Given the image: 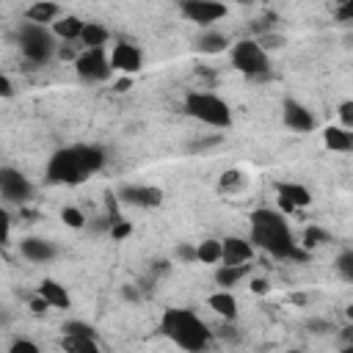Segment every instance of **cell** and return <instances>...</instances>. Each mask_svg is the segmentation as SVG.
I'll use <instances>...</instances> for the list:
<instances>
[{"label": "cell", "instance_id": "cell-19", "mask_svg": "<svg viewBox=\"0 0 353 353\" xmlns=\"http://www.w3.org/2000/svg\"><path fill=\"white\" fill-rule=\"evenodd\" d=\"M108 39H110V33H108L105 25H99V22H83V30H80V39L77 41H83L85 47H105Z\"/></svg>", "mask_w": 353, "mask_h": 353}, {"label": "cell", "instance_id": "cell-12", "mask_svg": "<svg viewBox=\"0 0 353 353\" xmlns=\"http://www.w3.org/2000/svg\"><path fill=\"white\" fill-rule=\"evenodd\" d=\"M284 124L292 127L295 132H312L314 130V116L306 105L295 99H284Z\"/></svg>", "mask_w": 353, "mask_h": 353}, {"label": "cell", "instance_id": "cell-33", "mask_svg": "<svg viewBox=\"0 0 353 353\" xmlns=\"http://www.w3.org/2000/svg\"><path fill=\"white\" fill-rule=\"evenodd\" d=\"M339 119H342V127H345V130L353 127V102H350V99L339 105Z\"/></svg>", "mask_w": 353, "mask_h": 353}, {"label": "cell", "instance_id": "cell-17", "mask_svg": "<svg viewBox=\"0 0 353 353\" xmlns=\"http://www.w3.org/2000/svg\"><path fill=\"white\" fill-rule=\"evenodd\" d=\"M279 199L290 201L295 210L312 204V193H309L303 185H298V182H281V185H279Z\"/></svg>", "mask_w": 353, "mask_h": 353}, {"label": "cell", "instance_id": "cell-24", "mask_svg": "<svg viewBox=\"0 0 353 353\" xmlns=\"http://www.w3.org/2000/svg\"><path fill=\"white\" fill-rule=\"evenodd\" d=\"M226 44H229V39L223 36V33H218V30H210V33H204L201 39H199V52H207V55H215V52H223L226 50Z\"/></svg>", "mask_w": 353, "mask_h": 353}, {"label": "cell", "instance_id": "cell-13", "mask_svg": "<svg viewBox=\"0 0 353 353\" xmlns=\"http://www.w3.org/2000/svg\"><path fill=\"white\" fill-rule=\"evenodd\" d=\"M254 256V245L243 237H226L221 240V262L226 265H240V262H248Z\"/></svg>", "mask_w": 353, "mask_h": 353}, {"label": "cell", "instance_id": "cell-2", "mask_svg": "<svg viewBox=\"0 0 353 353\" xmlns=\"http://www.w3.org/2000/svg\"><path fill=\"white\" fill-rule=\"evenodd\" d=\"M251 243L265 248L276 259H306V251L298 248L287 218L276 210H254L251 212Z\"/></svg>", "mask_w": 353, "mask_h": 353}, {"label": "cell", "instance_id": "cell-25", "mask_svg": "<svg viewBox=\"0 0 353 353\" xmlns=\"http://www.w3.org/2000/svg\"><path fill=\"white\" fill-rule=\"evenodd\" d=\"M196 262H207V265L221 262V240H201L196 245Z\"/></svg>", "mask_w": 353, "mask_h": 353}, {"label": "cell", "instance_id": "cell-38", "mask_svg": "<svg viewBox=\"0 0 353 353\" xmlns=\"http://www.w3.org/2000/svg\"><path fill=\"white\" fill-rule=\"evenodd\" d=\"M8 229H11V218H8V212L0 207V245H3L6 237H8Z\"/></svg>", "mask_w": 353, "mask_h": 353}, {"label": "cell", "instance_id": "cell-44", "mask_svg": "<svg viewBox=\"0 0 353 353\" xmlns=\"http://www.w3.org/2000/svg\"><path fill=\"white\" fill-rule=\"evenodd\" d=\"M334 3H336V6H342V3H347V0H334Z\"/></svg>", "mask_w": 353, "mask_h": 353}, {"label": "cell", "instance_id": "cell-15", "mask_svg": "<svg viewBox=\"0 0 353 353\" xmlns=\"http://www.w3.org/2000/svg\"><path fill=\"white\" fill-rule=\"evenodd\" d=\"M39 295H41L50 306H55V309H69V292H66V287L58 284L55 279H44V281L39 284Z\"/></svg>", "mask_w": 353, "mask_h": 353}, {"label": "cell", "instance_id": "cell-6", "mask_svg": "<svg viewBox=\"0 0 353 353\" xmlns=\"http://www.w3.org/2000/svg\"><path fill=\"white\" fill-rule=\"evenodd\" d=\"M232 66L240 69L245 77H265L270 69V58L254 39H243L232 47Z\"/></svg>", "mask_w": 353, "mask_h": 353}, {"label": "cell", "instance_id": "cell-5", "mask_svg": "<svg viewBox=\"0 0 353 353\" xmlns=\"http://www.w3.org/2000/svg\"><path fill=\"white\" fill-rule=\"evenodd\" d=\"M17 39H19L22 55H25L30 63H47V61L52 58L55 47H58L55 39H52V33H50L44 25H39V22H22Z\"/></svg>", "mask_w": 353, "mask_h": 353}, {"label": "cell", "instance_id": "cell-42", "mask_svg": "<svg viewBox=\"0 0 353 353\" xmlns=\"http://www.w3.org/2000/svg\"><path fill=\"white\" fill-rule=\"evenodd\" d=\"M130 85H132V80H130V74H127L124 80H119V83H113V91H119V94H121V91H127Z\"/></svg>", "mask_w": 353, "mask_h": 353}, {"label": "cell", "instance_id": "cell-1", "mask_svg": "<svg viewBox=\"0 0 353 353\" xmlns=\"http://www.w3.org/2000/svg\"><path fill=\"white\" fill-rule=\"evenodd\" d=\"M105 165V149L94 143H74L58 149L47 163V182L52 185H77L85 176L97 174Z\"/></svg>", "mask_w": 353, "mask_h": 353}, {"label": "cell", "instance_id": "cell-16", "mask_svg": "<svg viewBox=\"0 0 353 353\" xmlns=\"http://www.w3.org/2000/svg\"><path fill=\"white\" fill-rule=\"evenodd\" d=\"M58 17H61V8H58L55 3H50V0H39V3H33V6L25 11V19H28V22H39V25L55 22Z\"/></svg>", "mask_w": 353, "mask_h": 353}, {"label": "cell", "instance_id": "cell-4", "mask_svg": "<svg viewBox=\"0 0 353 353\" xmlns=\"http://www.w3.org/2000/svg\"><path fill=\"white\" fill-rule=\"evenodd\" d=\"M185 113L190 119H199L210 127H218V130H226L232 124V110L229 105L215 97V94H207V91H190L185 97Z\"/></svg>", "mask_w": 353, "mask_h": 353}, {"label": "cell", "instance_id": "cell-28", "mask_svg": "<svg viewBox=\"0 0 353 353\" xmlns=\"http://www.w3.org/2000/svg\"><path fill=\"white\" fill-rule=\"evenodd\" d=\"M243 185H245V179H243L240 171H226V174H221V182H218V188H221L223 193L237 190V188H243Z\"/></svg>", "mask_w": 353, "mask_h": 353}, {"label": "cell", "instance_id": "cell-22", "mask_svg": "<svg viewBox=\"0 0 353 353\" xmlns=\"http://www.w3.org/2000/svg\"><path fill=\"white\" fill-rule=\"evenodd\" d=\"M248 273V262H240V265H221L218 270H215V281L221 284V287H232V284H237L243 276Z\"/></svg>", "mask_w": 353, "mask_h": 353}, {"label": "cell", "instance_id": "cell-32", "mask_svg": "<svg viewBox=\"0 0 353 353\" xmlns=\"http://www.w3.org/2000/svg\"><path fill=\"white\" fill-rule=\"evenodd\" d=\"M256 44H259L265 52H268V50H279V47L284 44V36H279V33H265V36H262Z\"/></svg>", "mask_w": 353, "mask_h": 353}, {"label": "cell", "instance_id": "cell-29", "mask_svg": "<svg viewBox=\"0 0 353 353\" xmlns=\"http://www.w3.org/2000/svg\"><path fill=\"white\" fill-rule=\"evenodd\" d=\"M63 334H77V336H97V331L83 323V320H66L63 323Z\"/></svg>", "mask_w": 353, "mask_h": 353}, {"label": "cell", "instance_id": "cell-18", "mask_svg": "<svg viewBox=\"0 0 353 353\" xmlns=\"http://www.w3.org/2000/svg\"><path fill=\"white\" fill-rule=\"evenodd\" d=\"M207 303H210L212 312H218V314L226 317V320H234V314H237V301H234V295L226 292V290L212 292V295L207 298Z\"/></svg>", "mask_w": 353, "mask_h": 353}, {"label": "cell", "instance_id": "cell-14", "mask_svg": "<svg viewBox=\"0 0 353 353\" xmlns=\"http://www.w3.org/2000/svg\"><path fill=\"white\" fill-rule=\"evenodd\" d=\"M19 251H22V256L30 259V262H50V259L58 254L55 243H50V240H44V237H25V240L19 243Z\"/></svg>", "mask_w": 353, "mask_h": 353}, {"label": "cell", "instance_id": "cell-40", "mask_svg": "<svg viewBox=\"0 0 353 353\" xmlns=\"http://www.w3.org/2000/svg\"><path fill=\"white\" fill-rule=\"evenodd\" d=\"M0 97H14V83L6 74H0Z\"/></svg>", "mask_w": 353, "mask_h": 353}, {"label": "cell", "instance_id": "cell-20", "mask_svg": "<svg viewBox=\"0 0 353 353\" xmlns=\"http://www.w3.org/2000/svg\"><path fill=\"white\" fill-rule=\"evenodd\" d=\"M323 138H325V146L334 152H350L353 149V135L345 127H325Z\"/></svg>", "mask_w": 353, "mask_h": 353}, {"label": "cell", "instance_id": "cell-3", "mask_svg": "<svg viewBox=\"0 0 353 353\" xmlns=\"http://www.w3.org/2000/svg\"><path fill=\"white\" fill-rule=\"evenodd\" d=\"M160 331L182 350H204L210 345V328L190 309H165L160 320Z\"/></svg>", "mask_w": 353, "mask_h": 353}, {"label": "cell", "instance_id": "cell-36", "mask_svg": "<svg viewBox=\"0 0 353 353\" xmlns=\"http://www.w3.org/2000/svg\"><path fill=\"white\" fill-rule=\"evenodd\" d=\"M336 19H339V22H350V19H353V0H347V3H342V6L336 8Z\"/></svg>", "mask_w": 353, "mask_h": 353}, {"label": "cell", "instance_id": "cell-41", "mask_svg": "<svg viewBox=\"0 0 353 353\" xmlns=\"http://www.w3.org/2000/svg\"><path fill=\"white\" fill-rule=\"evenodd\" d=\"M251 290H254L256 295H265V292L270 290V284H268V279H254V281H251Z\"/></svg>", "mask_w": 353, "mask_h": 353}, {"label": "cell", "instance_id": "cell-8", "mask_svg": "<svg viewBox=\"0 0 353 353\" xmlns=\"http://www.w3.org/2000/svg\"><path fill=\"white\" fill-rule=\"evenodd\" d=\"M0 196L6 201L25 204L33 196V185H30V179L22 171L8 168V165H0Z\"/></svg>", "mask_w": 353, "mask_h": 353}, {"label": "cell", "instance_id": "cell-9", "mask_svg": "<svg viewBox=\"0 0 353 353\" xmlns=\"http://www.w3.org/2000/svg\"><path fill=\"white\" fill-rule=\"evenodd\" d=\"M179 8L190 22H199V25H210L226 17V6L218 0H182Z\"/></svg>", "mask_w": 353, "mask_h": 353}, {"label": "cell", "instance_id": "cell-31", "mask_svg": "<svg viewBox=\"0 0 353 353\" xmlns=\"http://www.w3.org/2000/svg\"><path fill=\"white\" fill-rule=\"evenodd\" d=\"M108 232H110V237H113V240H124V237H127V234H130V232H132V223H130V221H124V218H119V215H116V218H113V223H110V229H108Z\"/></svg>", "mask_w": 353, "mask_h": 353}, {"label": "cell", "instance_id": "cell-30", "mask_svg": "<svg viewBox=\"0 0 353 353\" xmlns=\"http://www.w3.org/2000/svg\"><path fill=\"white\" fill-rule=\"evenodd\" d=\"M61 218H63V223L72 226V229L85 226V218H83V212H80L77 207H63V210H61Z\"/></svg>", "mask_w": 353, "mask_h": 353}, {"label": "cell", "instance_id": "cell-34", "mask_svg": "<svg viewBox=\"0 0 353 353\" xmlns=\"http://www.w3.org/2000/svg\"><path fill=\"white\" fill-rule=\"evenodd\" d=\"M176 256H179L182 262H196V245L179 243V245H176Z\"/></svg>", "mask_w": 353, "mask_h": 353}, {"label": "cell", "instance_id": "cell-11", "mask_svg": "<svg viewBox=\"0 0 353 353\" xmlns=\"http://www.w3.org/2000/svg\"><path fill=\"white\" fill-rule=\"evenodd\" d=\"M119 196L135 207H157L163 201V190L154 185H124L119 190Z\"/></svg>", "mask_w": 353, "mask_h": 353}, {"label": "cell", "instance_id": "cell-26", "mask_svg": "<svg viewBox=\"0 0 353 353\" xmlns=\"http://www.w3.org/2000/svg\"><path fill=\"white\" fill-rule=\"evenodd\" d=\"M328 240H331V234H328L325 229H320V226H309L306 234H303V245H306V248L323 245V243H328Z\"/></svg>", "mask_w": 353, "mask_h": 353}, {"label": "cell", "instance_id": "cell-35", "mask_svg": "<svg viewBox=\"0 0 353 353\" xmlns=\"http://www.w3.org/2000/svg\"><path fill=\"white\" fill-rule=\"evenodd\" d=\"M11 353H39V345L30 342V339H17L11 345Z\"/></svg>", "mask_w": 353, "mask_h": 353}, {"label": "cell", "instance_id": "cell-23", "mask_svg": "<svg viewBox=\"0 0 353 353\" xmlns=\"http://www.w3.org/2000/svg\"><path fill=\"white\" fill-rule=\"evenodd\" d=\"M66 350H74V353H97L99 350V342L97 336H77V334H63V342H61Z\"/></svg>", "mask_w": 353, "mask_h": 353}, {"label": "cell", "instance_id": "cell-39", "mask_svg": "<svg viewBox=\"0 0 353 353\" xmlns=\"http://www.w3.org/2000/svg\"><path fill=\"white\" fill-rule=\"evenodd\" d=\"M47 309H50V303H47V301H44V298H41V295H39V298H33V301H30V312H33V314H44V312H47Z\"/></svg>", "mask_w": 353, "mask_h": 353}, {"label": "cell", "instance_id": "cell-37", "mask_svg": "<svg viewBox=\"0 0 353 353\" xmlns=\"http://www.w3.org/2000/svg\"><path fill=\"white\" fill-rule=\"evenodd\" d=\"M215 143H221V135H212V138H201V141H193V143H190V152H201V149H207V146H215Z\"/></svg>", "mask_w": 353, "mask_h": 353}, {"label": "cell", "instance_id": "cell-10", "mask_svg": "<svg viewBox=\"0 0 353 353\" xmlns=\"http://www.w3.org/2000/svg\"><path fill=\"white\" fill-rule=\"evenodd\" d=\"M108 61H110V69H113V72H124V74H135V72L143 66V55H141V50H138L135 44H130V41H119V44H113Z\"/></svg>", "mask_w": 353, "mask_h": 353}, {"label": "cell", "instance_id": "cell-45", "mask_svg": "<svg viewBox=\"0 0 353 353\" xmlns=\"http://www.w3.org/2000/svg\"><path fill=\"white\" fill-rule=\"evenodd\" d=\"M237 3H251V0H237Z\"/></svg>", "mask_w": 353, "mask_h": 353}, {"label": "cell", "instance_id": "cell-7", "mask_svg": "<svg viewBox=\"0 0 353 353\" xmlns=\"http://www.w3.org/2000/svg\"><path fill=\"white\" fill-rule=\"evenodd\" d=\"M74 69H77L80 80H85V83H105L113 72L105 47H85L74 58Z\"/></svg>", "mask_w": 353, "mask_h": 353}, {"label": "cell", "instance_id": "cell-27", "mask_svg": "<svg viewBox=\"0 0 353 353\" xmlns=\"http://www.w3.org/2000/svg\"><path fill=\"white\" fill-rule=\"evenodd\" d=\"M336 270H339V276H342L345 281H353V251H350V248H345V251L336 256Z\"/></svg>", "mask_w": 353, "mask_h": 353}, {"label": "cell", "instance_id": "cell-21", "mask_svg": "<svg viewBox=\"0 0 353 353\" xmlns=\"http://www.w3.org/2000/svg\"><path fill=\"white\" fill-rule=\"evenodd\" d=\"M80 30H83V19H77V17H58L52 22V33L58 39H66V41H77Z\"/></svg>", "mask_w": 353, "mask_h": 353}, {"label": "cell", "instance_id": "cell-43", "mask_svg": "<svg viewBox=\"0 0 353 353\" xmlns=\"http://www.w3.org/2000/svg\"><path fill=\"white\" fill-rule=\"evenodd\" d=\"M279 207H281V212H295V207L290 201H284V199H279Z\"/></svg>", "mask_w": 353, "mask_h": 353}]
</instances>
